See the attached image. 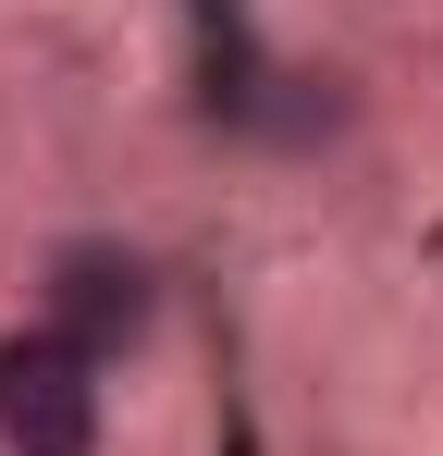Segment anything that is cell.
I'll list each match as a JSON object with an SVG mask.
<instances>
[{"label":"cell","instance_id":"6da1fadb","mask_svg":"<svg viewBox=\"0 0 443 456\" xmlns=\"http://www.w3.org/2000/svg\"><path fill=\"white\" fill-rule=\"evenodd\" d=\"M99 444H111V370L50 321H12L0 333V456H99Z\"/></svg>","mask_w":443,"mask_h":456},{"label":"cell","instance_id":"7a4b0ae2","mask_svg":"<svg viewBox=\"0 0 443 456\" xmlns=\"http://www.w3.org/2000/svg\"><path fill=\"white\" fill-rule=\"evenodd\" d=\"M37 321L74 333L99 370L148 358V333H160V272H148V247H124V234H62V247L37 259Z\"/></svg>","mask_w":443,"mask_h":456}]
</instances>
